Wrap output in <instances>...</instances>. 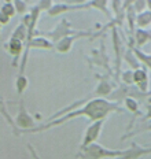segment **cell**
Instances as JSON below:
<instances>
[{
    "instance_id": "cell-1",
    "label": "cell",
    "mask_w": 151,
    "mask_h": 159,
    "mask_svg": "<svg viewBox=\"0 0 151 159\" xmlns=\"http://www.w3.org/2000/svg\"><path fill=\"white\" fill-rule=\"evenodd\" d=\"M113 111L124 112V110L120 107V103L107 100V99L95 98V99H91L89 102H87L83 107L76 108V110L67 112V114L62 115V117L54 119V121H51V122H45V124H43V125H39L33 130H29V132H26V133H39V132L48 130L50 128L63 125L70 121V119H74L77 117H88L92 122L99 121V119H106L107 115Z\"/></svg>"
},
{
    "instance_id": "cell-2",
    "label": "cell",
    "mask_w": 151,
    "mask_h": 159,
    "mask_svg": "<svg viewBox=\"0 0 151 159\" xmlns=\"http://www.w3.org/2000/svg\"><path fill=\"white\" fill-rule=\"evenodd\" d=\"M126 155V150H110L99 143H94L88 147L80 148L77 158L80 159H114Z\"/></svg>"
},
{
    "instance_id": "cell-3",
    "label": "cell",
    "mask_w": 151,
    "mask_h": 159,
    "mask_svg": "<svg viewBox=\"0 0 151 159\" xmlns=\"http://www.w3.org/2000/svg\"><path fill=\"white\" fill-rule=\"evenodd\" d=\"M80 30H74L73 28H71V25L69 24V21L66 18L61 19V21L58 22V25L54 28V30L51 32H43L41 34L44 36V37H48L51 40L54 44H57L58 41H61L62 39L67 37V36H73V34H77V33Z\"/></svg>"
},
{
    "instance_id": "cell-4",
    "label": "cell",
    "mask_w": 151,
    "mask_h": 159,
    "mask_svg": "<svg viewBox=\"0 0 151 159\" xmlns=\"http://www.w3.org/2000/svg\"><path fill=\"white\" fill-rule=\"evenodd\" d=\"M15 124L19 128V130H22V133H26L29 130H33L34 128H37V121L32 117L25 108L24 104V98L19 99V111L15 117Z\"/></svg>"
},
{
    "instance_id": "cell-5",
    "label": "cell",
    "mask_w": 151,
    "mask_h": 159,
    "mask_svg": "<svg viewBox=\"0 0 151 159\" xmlns=\"http://www.w3.org/2000/svg\"><path fill=\"white\" fill-rule=\"evenodd\" d=\"M104 121H106V119L95 121L87 128V130H85V133H84V137H83V143H81L80 148L88 147V145L96 143V140L99 139V136L102 133V128H103V125H104Z\"/></svg>"
},
{
    "instance_id": "cell-6",
    "label": "cell",
    "mask_w": 151,
    "mask_h": 159,
    "mask_svg": "<svg viewBox=\"0 0 151 159\" xmlns=\"http://www.w3.org/2000/svg\"><path fill=\"white\" fill-rule=\"evenodd\" d=\"M95 37L94 32H89V30H80L77 33V34H73V36H67V37L62 39L61 41H58L57 44H55V49H57L58 52H61V54H67L69 51L71 49V45H73V43L76 41L77 39L80 37Z\"/></svg>"
},
{
    "instance_id": "cell-7",
    "label": "cell",
    "mask_w": 151,
    "mask_h": 159,
    "mask_svg": "<svg viewBox=\"0 0 151 159\" xmlns=\"http://www.w3.org/2000/svg\"><path fill=\"white\" fill-rule=\"evenodd\" d=\"M111 33H113L114 51H116V75H114V78L118 81V78H120V75H121V58L124 56L125 48H124V44L120 39V34H118V29L117 28L111 29Z\"/></svg>"
},
{
    "instance_id": "cell-8",
    "label": "cell",
    "mask_w": 151,
    "mask_h": 159,
    "mask_svg": "<svg viewBox=\"0 0 151 159\" xmlns=\"http://www.w3.org/2000/svg\"><path fill=\"white\" fill-rule=\"evenodd\" d=\"M91 7L89 2L88 3H78V4H69V3H55L54 7L48 11L50 16H57L59 14H63L67 11H74V10H83V8H88Z\"/></svg>"
},
{
    "instance_id": "cell-9",
    "label": "cell",
    "mask_w": 151,
    "mask_h": 159,
    "mask_svg": "<svg viewBox=\"0 0 151 159\" xmlns=\"http://www.w3.org/2000/svg\"><path fill=\"white\" fill-rule=\"evenodd\" d=\"M4 48L8 51V54L12 56V66L14 67H17V61L19 59V56L21 55H24L22 54V51H25V45H24V43L22 41H19V40L17 39H11L10 37V40L7 43L4 44Z\"/></svg>"
},
{
    "instance_id": "cell-10",
    "label": "cell",
    "mask_w": 151,
    "mask_h": 159,
    "mask_svg": "<svg viewBox=\"0 0 151 159\" xmlns=\"http://www.w3.org/2000/svg\"><path fill=\"white\" fill-rule=\"evenodd\" d=\"M92 54H94V65H98V66H100V67L106 69L107 73L111 74V77H114L113 75L114 73L111 70L110 63H109V56L106 55V47H104L103 43L100 44L99 49H94Z\"/></svg>"
},
{
    "instance_id": "cell-11",
    "label": "cell",
    "mask_w": 151,
    "mask_h": 159,
    "mask_svg": "<svg viewBox=\"0 0 151 159\" xmlns=\"http://www.w3.org/2000/svg\"><path fill=\"white\" fill-rule=\"evenodd\" d=\"M96 78L99 80V84H98L96 89H95L94 95L95 96H100V98H104V96H110L114 91V85L109 81V78L106 75H100V74H95Z\"/></svg>"
},
{
    "instance_id": "cell-12",
    "label": "cell",
    "mask_w": 151,
    "mask_h": 159,
    "mask_svg": "<svg viewBox=\"0 0 151 159\" xmlns=\"http://www.w3.org/2000/svg\"><path fill=\"white\" fill-rule=\"evenodd\" d=\"M133 82L137 85V89L143 93H146L149 91V85H150V80L147 75L146 69H137L133 70Z\"/></svg>"
},
{
    "instance_id": "cell-13",
    "label": "cell",
    "mask_w": 151,
    "mask_h": 159,
    "mask_svg": "<svg viewBox=\"0 0 151 159\" xmlns=\"http://www.w3.org/2000/svg\"><path fill=\"white\" fill-rule=\"evenodd\" d=\"M17 14V8H15L14 2H3L2 8H0V24L7 25L10 19Z\"/></svg>"
},
{
    "instance_id": "cell-14",
    "label": "cell",
    "mask_w": 151,
    "mask_h": 159,
    "mask_svg": "<svg viewBox=\"0 0 151 159\" xmlns=\"http://www.w3.org/2000/svg\"><path fill=\"white\" fill-rule=\"evenodd\" d=\"M128 47L132 48L135 56H136V58L139 59V61L142 62V63L146 66L147 69H150V70H151V54L149 55V54H146V52H143L142 49L137 48L135 44H132V43H128Z\"/></svg>"
},
{
    "instance_id": "cell-15",
    "label": "cell",
    "mask_w": 151,
    "mask_h": 159,
    "mask_svg": "<svg viewBox=\"0 0 151 159\" xmlns=\"http://www.w3.org/2000/svg\"><path fill=\"white\" fill-rule=\"evenodd\" d=\"M2 115L6 118V121H7V124L11 126L12 129V133L14 136H21L22 132H19V128L17 126V124H15V118H12L11 115H10V112L7 111V107H6V103L4 100H2Z\"/></svg>"
},
{
    "instance_id": "cell-16",
    "label": "cell",
    "mask_w": 151,
    "mask_h": 159,
    "mask_svg": "<svg viewBox=\"0 0 151 159\" xmlns=\"http://www.w3.org/2000/svg\"><path fill=\"white\" fill-rule=\"evenodd\" d=\"M151 40V32H147L144 29H139L135 32V44L137 45V48L143 47L146 43H149Z\"/></svg>"
},
{
    "instance_id": "cell-17",
    "label": "cell",
    "mask_w": 151,
    "mask_h": 159,
    "mask_svg": "<svg viewBox=\"0 0 151 159\" xmlns=\"http://www.w3.org/2000/svg\"><path fill=\"white\" fill-rule=\"evenodd\" d=\"M125 107H126V110L128 111H130V112H133V119H132V122L129 124V126H128V130L130 129V126L135 124V119H136L137 115H140V111H139V103H137V100H135L133 98H126L125 100Z\"/></svg>"
},
{
    "instance_id": "cell-18",
    "label": "cell",
    "mask_w": 151,
    "mask_h": 159,
    "mask_svg": "<svg viewBox=\"0 0 151 159\" xmlns=\"http://www.w3.org/2000/svg\"><path fill=\"white\" fill-rule=\"evenodd\" d=\"M28 85H29V80L25 74H18L17 80H15V89H17V93L19 96V99L22 98L24 92L28 89Z\"/></svg>"
},
{
    "instance_id": "cell-19",
    "label": "cell",
    "mask_w": 151,
    "mask_h": 159,
    "mask_svg": "<svg viewBox=\"0 0 151 159\" xmlns=\"http://www.w3.org/2000/svg\"><path fill=\"white\" fill-rule=\"evenodd\" d=\"M151 24V10H146V11L140 12L136 16V25L139 29H144Z\"/></svg>"
},
{
    "instance_id": "cell-20",
    "label": "cell",
    "mask_w": 151,
    "mask_h": 159,
    "mask_svg": "<svg viewBox=\"0 0 151 159\" xmlns=\"http://www.w3.org/2000/svg\"><path fill=\"white\" fill-rule=\"evenodd\" d=\"M11 39H17L22 43H26V40H28V26L21 22V24L14 29V32H12V34H11Z\"/></svg>"
},
{
    "instance_id": "cell-21",
    "label": "cell",
    "mask_w": 151,
    "mask_h": 159,
    "mask_svg": "<svg viewBox=\"0 0 151 159\" xmlns=\"http://www.w3.org/2000/svg\"><path fill=\"white\" fill-rule=\"evenodd\" d=\"M124 59L128 62V63L130 65V67L133 69V70H137V69H140V65H139V59L135 56L133 51L130 47H128V49H125V52H124Z\"/></svg>"
},
{
    "instance_id": "cell-22",
    "label": "cell",
    "mask_w": 151,
    "mask_h": 159,
    "mask_svg": "<svg viewBox=\"0 0 151 159\" xmlns=\"http://www.w3.org/2000/svg\"><path fill=\"white\" fill-rule=\"evenodd\" d=\"M110 4V2H89V6L91 7H96L99 8L102 12H103L104 15L109 18V21H113V18H111V14L109 11V8H107V6Z\"/></svg>"
},
{
    "instance_id": "cell-23",
    "label": "cell",
    "mask_w": 151,
    "mask_h": 159,
    "mask_svg": "<svg viewBox=\"0 0 151 159\" xmlns=\"http://www.w3.org/2000/svg\"><path fill=\"white\" fill-rule=\"evenodd\" d=\"M121 78H122V81L125 82L126 85H129V87H132L135 84L133 82V70H126V71H122L121 73Z\"/></svg>"
},
{
    "instance_id": "cell-24",
    "label": "cell",
    "mask_w": 151,
    "mask_h": 159,
    "mask_svg": "<svg viewBox=\"0 0 151 159\" xmlns=\"http://www.w3.org/2000/svg\"><path fill=\"white\" fill-rule=\"evenodd\" d=\"M15 3V8H17V12L18 14H25V11L28 10V3L26 2H22V0H17Z\"/></svg>"
},
{
    "instance_id": "cell-25",
    "label": "cell",
    "mask_w": 151,
    "mask_h": 159,
    "mask_svg": "<svg viewBox=\"0 0 151 159\" xmlns=\"http://www.w3.org/2000/svg\"><path fill=\"white\" fill-rule=\"evenodd\" d=\"M147 7V2H133V8L136 10L137 14H140V12L146 11Z\"/></svg>"
},
{
    "instance_id": "cell-26",
    "label": "cell",
    "mask_w": 151,
    "mask_h": 159,
    "mask_svg": "<svg viewBox=\"0 0 151 159\" xmlns=\"http://www.w3.org/2000/svg\"><path fill=\"white\" fill-rule=\"evenodd\" d=\"M26 148H28V150H29V152H30V155H32V158H33V159H41L40 157H39L37 151L34 150V147H33V145H32V144H28V145H26Z\"/></svg>"
},
{
    "instance_id": "cell-27",
    "label": "cell",
    "mask_w": 151,
    "mask_h": 159,
    "mask_svg": "<svg viewBox=\"0 0 151 159\" xmlns=\"http://www.w3.org/2000/svg\"><path fill=\"white\" fill-rule=\"evenodd\" d=\"M143 122H147V121H151V104H147V114L142 118Z\"/></svg>"
},
{
    "instance_id": "cell-28",
    "label": "cell",
    "mask_w": 151,
    "mask_h": 159,
    "mask_svg": "<svg viewBox=\"0 0 151 159\" xmlns=\"http://www.w3.org/2000/svg\"><path fill=\"white\" fill-rule=\"evenodd\" d=\"M147 7H149V10H151V0L147 2Z\"/></svg>"
},
{
    "instance_id": "cell-29",
    "label": "cell",
    "mask_w": 151,
    "mask_h": 159,
    "mask_svg": "<svg viewBox=\"0 0 151 159\" xmlns=\"http://www.w3.org/2000/svg\"><path fill=\"white\" fill-rule=\"evenodd\" d=\"M149 104H151V96L149 98Z\"/></svg>"
}]
</instances>
